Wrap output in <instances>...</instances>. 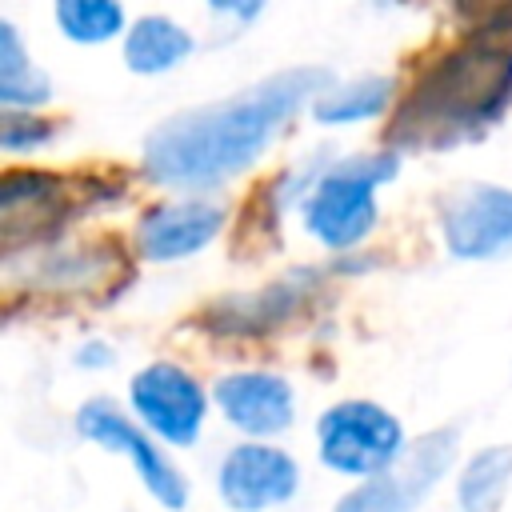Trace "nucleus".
I'll list each match as a JSON object with an SVG mask.
<instances>
[{"label":"nucleus","instance_id":"f257e3e1","mask_svg":"<svg viewBox=\"0 0 512 512\" xmlns=\"http://www.w3.org/2000/svg\"><path fill=\"white\" fill-rule=\"evenodd\" d=\"M328 80L332 76L324 68H288L232 100L164 120L144 144L148 176L172 188H212L236 176L272 144L280 124L292 120L300 104L324 96Z\"/></svg>","mask_w":512,"mask_h":512},{"label":"nucleus","instance_id":"f03ea898","mask_svg":"<svg viewBox=\"0 0 512 512\" xmlns=\"http://www.w3.org/2000/svg\"><path fill=\"white\" fill-rule=\"evenodd\" d=\"M508 96H512V44H468L424 72L396 124H408L416 116L408 140H420L428 132L448 140L452 132H472L488 124L508 104Z\"/></svg>","mask_w":512,"mask_h":512},{"label":"nucleus","instance_id":"7ed1b4c3","mask_svg":"<svg viewBox=\"0 0 512 512\" xmlns=\"http://www.w3.org/2000/svg\"><path fill=\"white\" fill-rule=\"evenodd\" d=\"M396 176V156H348L324 168L308 188L304 224L328 248H352L376 228L372 188Z\"/></svg>","mask_w":512,"mask_h":512},{"label":"nucleus","instance_id":"20e7f679","mask_svg":"<svg viewBox=\"0 0 512 512\" xmlns=\"http://www.w3.org/2000/svg\"><path fill=\"white\" fill-rule=\"evenodd\" d=\"M320 456L328 468L348 476H380L404 456V432L392 412L372 400H344L316 424Z\"/></svg>","mask_w":512,"mask_h":512},{"label":"nucleus","instance_id":"39448f33","mask_svg":"<svg viewBox=\"0 0 512 512\" xmlns=\"http://www.w3.org/2000/svg\"><path fill=\"white\" fill-rule=\"evenodd\" d=\"M452 456H456V432H448V428L428 432L412 448H404V456L388 472L352 488L336 504V512H412L436 488V480L448 472Z\"/></svg>","mask_w":512,"mask_h":512},{"label":"nucleus","instance_id":"423d86ee","mask_svg":"<svg viewBox=\"0 0 512 512\" xmlns=\"http://www.w3.org/2000/svg\"><path fill=\"white\" fill-rule=\"evenodd\" d=\"M132 408L140 412V420L156 436H164L172 444H192L200 436L208 400H204V388L184 368H176L168 360H156L144 372H136Z\"/></svg>","mask_w":512,"mask_h":512},{"label":"nucleus","instance_id":"0eeeda50","mask_svg":"<svg viewBox=\"0 0 512 512\" xmlns=\"http://www.w3.org/2000/svg\"><path fill=\"white\" fill-rule=\"evenodd\" d=\"M76 428H80V436H88V440H96V444H104V448H112V452L132 456L140 480L148 484V492H152L164 508H180V504H184V480H180V472H176V468L168 464V456H164L128 416H120L108 400H88V404L80 408V416H76Z\"/></svg>","mask_w":512,"mask_h":512},{"label":"nucleus","instance_id":"6e6552de","mask_svg":"<svg viewBox=\"0 0 512 512\" xmlns=\"http://www.w3.org/2000/svg\"><path fill=\"white\" fill-rule=\"evenodd\" d=\"M444 240L460 260H484L512 248V192L476 184L448 200Z\"/></svg>","mask_w":512,"mask_h":512},{"label":"nucleus","instance_id":"1a4fd4ad","mask_svg":"<svg viewBox=\"0 0 512 512\" xmlns=\"http://www.w3.org/2000/svg\"><path fill=\"white\" fill-rule=\"evenodd\" d=\"M300 484V468L272 444H240L220 464V492L236 512H260L284 504Z\"/></svg>","mask_w":512,"mask_h":512},{"label":"nucleus","instance_id":"9d476101","mask_svg":"<svg viewBox=\"0 0 512 512\" xmlns=\"http://www.w3.org/2000/svg\"><path fill=\"white\" fill-rule=\"evenodd\" d=\"M220 224H224V212L212 200L188 196V200H168V204L152 208L140 220L136 240L148 260H180V256L204 248L220 232Z\"/></svg>","mask_w":512,"mask_h":512},{"label":"nucleus","instance_id":"9b49d317","mask_svg":"<svg viewBox=\"0 0 512 512\" xmlns=\"http://www.w3.org/2000/svg\"><path fill=\"white\" fill-rule=\"evenodd\" d=\"M212 396H216L220 412L228 416V424H236L240 432H252V436H272V432L288 428L292 408H296L288 380H280L272 372L224 376Z\"/></svg>","mask_w":512,"mask_h":512},{"label":"nucleus","instance_id":"f8f14e48","mask_svg":"<svg viewBox=\"0 0 512 512\" xmlns=\"http://www.w3.org/2000/svg\"><path fill=\"white\" fill-rule=\"evenodd\" d=\"M188 52H192V36L176 20H168V16H140L128 28V40H124V60L140 76L168 72Z\"/></svg>","mask_w":512,"mask_h":512},{"label":"nucleus","instance_id":"ddd939ff","mask_svg":"<svg viewBox=\"0 0 512 512\" xmlns=\"http://www.w3.org/2000/svg\"><path fill=\"white\" fill-rule=\"evenodd\" d=\"M52 96L48 76L40 68H32V60L24 56L16 28L0 20V100L8 108H36Z\"/></svg>","mask_w":512,"mask_h":512},{"label":"nucleus","instance_id":"4468645a","mask_svg":"<svg viewBox=\"0 0 512 512\" xmlns=\"http://www.w3.org/2000/svg\"><path fill=\"white\" fill-rule=\"evenodd\" d=\"M392 100V80L388 76H360L352 84H340L316 100V120L324 124H352L384 112Z\"/></svg>","mask_w":512,"mask_h":512},{"label":"nucleus","instance_id":"2eb2a0df","mask_svg":"<svg viewBox=\"0 0 512 512\" xmlns=\"http://www.w3.org/2000/svg\"><path fill=\"white\" fill-rule=\"evenodd\" d=\"M508 480H512V448L492 444L480 456H472V464L460 476L464 512H492L500 504V496L508 492Z\"/></svg>","mask_w":512,"mask_h":512},{"label":"nucleus","instance_id":"dca6fc26","mask_svg":"<svg viewBox=\"0 0 512 512\" xmlns=\"http://www.w3.org/2000/svg\"><path fill=\"white\" fill-rule=\"evenodd\" d=\"M56 24L76 44H104L124 28V8L108 0H60Z\"/></svg>","mask_w":512,"mask_h":512}]
</instances>
